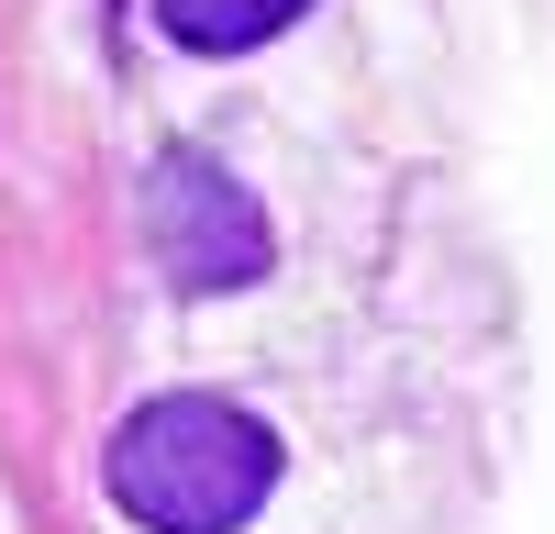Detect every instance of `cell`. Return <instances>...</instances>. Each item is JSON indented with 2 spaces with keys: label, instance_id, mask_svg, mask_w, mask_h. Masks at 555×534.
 <instances>
[{
  "label": "cell",
  "instance_id": "7a4b0ae2",
  "mask_svg": "<svg viewBox=\"0 0 555 534\" xmlns=\"http://www.w3.org/2000/svg\"><path fill=\"white\" fill-rule=\"evenodd\" d=\"M145 245H156V267L178 290H256L267 279V256H278V234H267V212H256V190L222 156H201V145H167L156 156V178H145Z\"/></svg>",
  "mask_w": 555,
  "mask_h": 534
},
{
  "label": "cell",
  "instance_id": "6da1fadb",
  "mask_svg": "<svg viewBox=\"0 0 555 534\" xmlns=\"http://www.w3.org/2000/svg\"><path fill=\"white\" fill-rule=\"evenodd\" d=\"M101 479L145 534H245L278 490V434L222 390H167L122 412Z\"/></svg>",
  "mask_w": 555,
  "mask_h": 534
},
{
  "label": "cell",
  "instance_id": "3957f363",
  "mask_svg": "<svg viewBox=\"0 0 555 534\" xmlns=\"http://www.w3.org/2000/svg\"><path fill=\"white\" fill-rule=\"evenodd\" d=\"M300 12H311V0H156L167 44H190V56H245V44L289 34Z\"/></svg>",
  "mask_w": 555,
  "mask_h": 534
}]
</instances>
